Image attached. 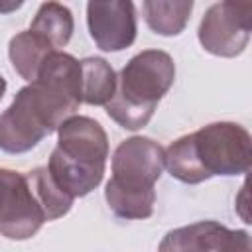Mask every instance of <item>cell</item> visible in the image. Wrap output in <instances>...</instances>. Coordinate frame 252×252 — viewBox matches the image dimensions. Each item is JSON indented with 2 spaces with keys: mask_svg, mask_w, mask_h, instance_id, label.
Here are the masks:
<instances>
[{
  "mask_svg": "<svg viewBox=\"0 0 252 252\" xmlns=\"http://www.w3.org/2000/svg\"><path fill=\"white\" fill-rule=\"evenodd\" d=\"M87 26L94 45L100 51H122L134 43L138 33L136 8L126 0L89 2Z\"/></svg>",
  "mask_w": 252,
  "mask_h": 252,
  "instance_id": "9c48e42d",
  "label": "cell"
},
{
  "mask_svg": "<svg viewBox=\"0 0 252 252\" xmlns=\"http://www.w3.org/2000/svg\"><path fill=\"white\" fill-rule=\"evenodd\" d=\"M73 30H75L73 14L67 6L59 2H43L30 24V32L43 37L55 51H59V47H65L69 43Z\"/></svg>",
  "mask_w": 252,
  "mask_h": 252,
  "instance_id": "4fadbf2b",
  "label": "cell"
},
{
  "mask_svg": "<svg viewBox=\"0 0 252 252\" xmlns=\"http://www.w3.org/2000/svg\"><path fill=\"white\" fill-rule=\"evenodd\" d=\"M144 20L148 28L163 37L179 35L193 12V2H159L148 0L144 2Z\"/></svg>",
  "mask_w": 252,
  "mask_h": 252,
  "instance_id": "5bb4252c",
  "label": "cell"
},
{
  "mask_svg": "<svg viewBox=\"0 0 252 252\" xmlns=\"http://www.w3.org/2000/svg\"><path fill=\"white\" fill-rule=\"evenodd\" d=\"M45 222V213L37 203L26 173L18 171L0 207V234L8 240H28L35 236Z\"/></svg>",
  "mask_w": 252,
  "mask_h": 252,
  "instance_id": "30bf717a",
  "label": "cell"
},
{
  "mask_svg": "<svg viewBox=\"0 0 252 252\" xmlns=\"http://www.w3.org/2000/svg\"><path fill=\"white\" fill-rule=\"evenodd\" d=\"M39 102L45 122L51 132L77 114L81 106V61L65 51H51L39 71L35 81L28 83Z\"/></svg>",
  "mask_w": 252,
  "mask_h": 252,
  "instance_id": "277c9868",
  "label": "cell"
},
{
  "mask_svg": "<svg viewBox=\"0 0 252 252\" xmlns=\"http://www.w3.org/2000/svg\"><path fill=\"white\" fill-rule=\"evenodd\" d=\"M51 134L39 102L30 85L22 87L10 106L0 114V150L24 154Z\"/></svg>",
  "mask_w": 252,
  "mask_h": 252,
  "instance_id": "52a82bcc",
  "label": "cell"
},
{
  "mask_svg": "<svg viewBox=\"0 0 252 252\" xmlns=\"http://www.w3.org/2000/svg\"><path fill=\"white\" fill-rule=\"evenodd\" d=\"M26 177H28V183H30L37 203L41 205L47 220H57V219L65 217L71 211L75 199H71L53 181V177H51V173L47 171L45 165H39V167L32 169L30 173H26Z\"/></svg>",
  "mask_w": 252,
  "mask_h": 252,
  "instance_id": "9a60e30c",
  "label": "cell"
},
{
  "mask_svg": "<svg viewBox=\"0 0 252 252\" xmlns=\"http://www.w3.org/2000/svg\"><path fill=\"white\" fill-rule=\"evenodd\" d=\"M16 175H18V171L0 167V207H2V203H4V199H6V195H8V191H10V187H12L14 179H16Z\"/></svg>",
  "mask_w": 252,
  "mask_h": 252,
  "instance_id": "2e32d148",
  "label": "cell"
},
{
  "mask_svg": "<svg viewBox=\"0 0 252 252\" xmlns=\"http://www.w3.org/2000/svg\"><path fill=\"white\" fill-rule=\"evenodd\" d=\"M158 252H252L250 234L217 220H197L169 230Z\"/></svg>",
  "mask_w": 252,
  "mask_h": 252,
  "instance_id": "ba28073f",
  "label": "cell"
},
{
  "mask_svg": "<svg viewBox=\"0 0 252 252\" xmlns=\"http://www.w3.org/2000/svg\"><path fill=\"white\" fill-rule=\"evenodd\" d=\"M6 89H8V83H6V79L0 75V100L4 98V94H6Z\"/></svg>",
  "mask_w": 252,
  "mask_h": 252,
  "instance_id": "e0dca14e",
  "label": "cell"
},
{
  "mask_svg": "<svg viewBox=\"0 0 252 252\" xmlns=\"http://www.w3.org/2000/svg\"><path fill=\"white\" fill-rule=\"evenodd\" d=\"M250 165L252 136L236 122H211L177 138L165 150V169L187 185L217 175H244Z\"/></svg>",
  "mask_w": 252,
  "mask_h": 252,
  "instance_id": "6da1fadb",
  "label": "cell"
},
{
  "mask_svg": "<svg viewBox=\"0 0 252 252\" xmlns=\"http://www.w3.org/2000/svg\"><path fill=\"white\" fill-rule=\"evenodd\" d=\"M51 51H55V49L43 37H39L37 33L30 32V30L18 32L16 35H12V39L8 43L10 63H12L14 71L28 83L35 81L43 59Z\"/></svg>",
  "mask_w": 252,
  "mask_h": 252,
  "instance_id": "8fae6325",
  "label": "cell"
},
{
  "mask_svg": "<svg viewBox=\"0 0 252 252\" xmlns=\"http://www.w3.org/2000/svg\"><path fill=\"white\" fill-rule=\"evenodd\" d=\"M173 81V57L161 49H144L116 75V91L104 104V110L120 128L132 132L140 130L152 120Z\"/></svg>",
  "mask_w": 252,
  "mask_h": 252,
  "instance_id": "3957f363",
  "label": "cell"
},
{
  "mask_svg": "<svg viewBox=\"0 0 252 252\" xmlns=\"http://www.w3.org/2000/svg\"><path fill=\"white\" fill-rule=\"evenodd\" d=\"M20 6H22V2L10 4V6H2V4H0V12H10V10H16V8H20Z\"/></svg>",
  "mask_w": 252,
  "mask_h": 252,
  "instance_id": "ac0fdd59",
  "label": "cell"
},
{
  "mask_svg": "<svg viewBox=\"0 0 252 252\" xmlns=\"http://www.w3.org/2000/svg\"><path fill=\"white\" fill-rule=\"evenodd\" d=\"M250 32L252 2L224 0L207 8L197 37L207 53L217 57H236L248 47Z\"/></svg>",
  "mask_w": 252,
  "mask_h": 252,
  "instance_id": "5b68a950",
  "label": "cell"
},
{
  "mask_svg": "<svg viewBox=\"0 0 252 252\" xmlns=\"http://www.w3.org/2000/svg\"><path fill=\"white\" fill-rule=\"evenodd\" d=\"M108 136L98 120L91 116H71L57 130L47 171L53 181L71 197H85L94 191L106 169Z\"/></svg>",
  "mask_w": 252,
  "mask_h": 252,
  "instance_id": "7a4b0ae2",
  "label": "cell"
},
{
  "mask_svg": "<svg viewBox=\"0 0 252 252\" xmlns=\"http://www.w3.org/2000/svg\"><path fill=\"white\" fill-rule=\"evenodd\" d=\"M116 91V73L102 57L81 59V100L91 106H104Z\"/></svg>",
  "mask_w": 252,
  "mask_h": 252,
  "instance_id": "7c38bea8",
  "label": "cell"
},
{
  "mask_svg": "<svg viewBox=\"0 0 252 252\" xmlns=\"http://www.w3.org/2000/svg\"><path fill=\"white\" fill-rule=\"evenodd\" d=\"M112 177L108 185L124 191L150 193L165 169V150L152 138L132 136L112 154Z\"/></svg>",
  "mask_w": 252,
  "mask_h": 252,
  "instance_id": "8992f818",
  "label": "cell"
}]
</instances>
